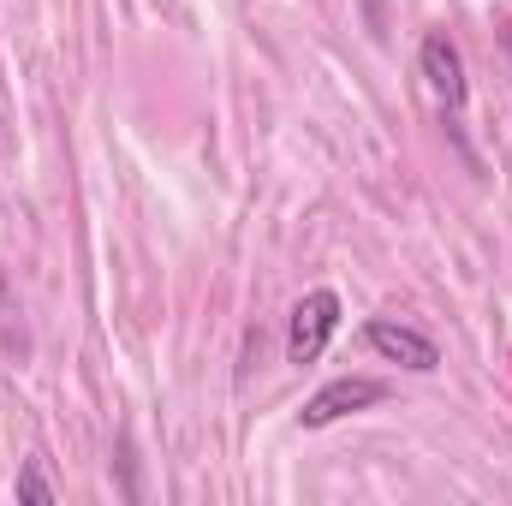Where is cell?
<instances>
[{
	"instance_id": "1",
	"label": "cell",
	"mask_w": 512,
	"mask_h": 506,
	"mask_svg": "<svg viewBox=\"0 0 512 506\" xmlns=\"http://www.w3.org/2000/svg\"><path fill=\"white\" fill-rule=\"evenodd\" d=\"M417 78L429 90V102L441 108V120H459L471 102V78H465V54L447 30H423L417 42Z\"/></svg>"
},
{
	"instance_id": "2",
	"label": "cell",
	"mask_w": 512,
	"mask_h": 506,
	"mask_svg": "<svg viewBox=\"0 0 512 506\" xmlns=\"http://www.w3.org/2000/svg\"><path fill=\"white\" fill-rule=\"evenodd\" d=\"M334 328H340V292H328V286L304 292V298L292 304V316H286V364H298V370L316 364V358L328 352Z\"/></svg>"
},
{
	"instance_id": "3",
	"label": "cell",
	"mask_w": 512,
	"mask_h": 506,
	"mask_svg": "<svg viewBox=\"0 0 512 506\" xmlns=\"http://www.w3.org/2000/svg\"><path fill=\"white\" fill-rule=\"evenodd\" d=\"M364 346H370L382 364H399V370H411V376H435V370H441V346H435L423 328L399 322V316H370V322H364Z\"/></svg>"
},
{
	"instance_id": "4",
	"label": "cell",
	"mask_w": 512,
	"mask_h": 506,
	"mask_svg": "<svg viewBox=\"0 0 512 506\" xmlns=\"http://www.w3.org/2000/svg\"><path fill=\"white\" fill-rule=\"evenodd\" d=\"M382 399H387V381H376V376H334L328 387H316V393L304 399L298 429H334L340 417H358V411H370V405H382Z\"/></svg>"
},
{
	"instance_id": "5",
	"label": "cell",
	"mask_w": 512,
	"mask_h": 506,
	"mask_svg": "<svg viewBox=\"0 0 512 506\" xmlns=\"http://www.w3.org/2000/svg\"><path fill=\"white\" fill-rule=\"evenodd\" d=\"M12 495H18V506H54L60 501V489H54V477H48V459H24Z\"/></svg>"
}]
</instances>
